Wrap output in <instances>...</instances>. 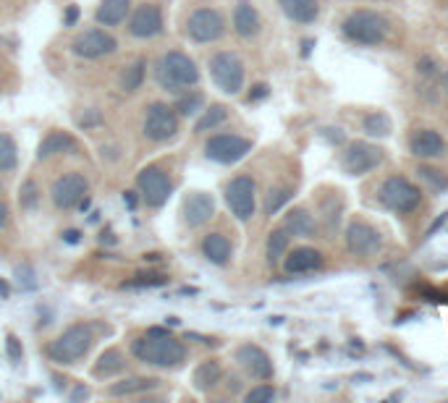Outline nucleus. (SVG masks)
I'll list each match as a JSON object with an SVG mask.
<instances>
[{
  "mask_svg": "<svg viewBox=\"0 0 448 403\" xmlns=\"http://www.w3.org/2000/svg\"><path fill=\"white\" fill-rule=\"evenodd\" d=\"M312 48H315V40H304L302 42V58H310V53H312Z\"/></svg>",
  "mask_w": 448,
  "mask_h": 403,
  "instance_id": "obj_56",
  "label": "nucleus"
},
{
  "mask_svg": "<svg viewBox=\"0 0 448 403\" xmlns=\"http://www.w3.org/2000/svg\"><path fill=\"white\" fill-rule=\"evenodd\" d=\"M6 354H9V359L14 364L21 362V356H24V348H21V340H19L16 335H9V338H6Z\"/></svg>",
  "mask_w": 448,
  "mask_h": 403,
  "instance_id": "obj_42",
  "label": "nucleus"
},
{
  "mask_svg": "<svg viewBox=\"0 0 448 403\" xmlns=\"http://www.w3.org/2000/svg\"><path fill=\"white\" fill-rule=\"evenodd\" d=\"M9 226V204L6 202H0V231Z\"/></svg>",
  "mask_w": 448,
  "mask_h": 403,
  "instance_id": "obj_54",
  "label": "nucleus"
},
{
  "mask_svg": "<svg viewBox=\"0 0 448 403\" xmlns=\"http://www.w3.org/2000/svg\"><path fill=\"white\" fill-rule=\"evenodd\" d=\"M220 377H223V370H220V364L215 362V359H207V362H202L199 367L194 370V387L197 390H202V393H207V390H212V387L218 385Z\"/></svg>",
  "mask_w": 448,
  "mask_h": 403,
  "instance_id": "obj_29",
  "label": "nucleus"
},
{
  "mask_svg": "<svg viewBox=\"0 0 448 403\" xmlns=\"http://www.w3.org/2000/svg\"><path fill=\"white\" fill-rule=\"evenodd\" d=\"M142 131L150 142H168L179 134V113L176 108L165 105V103H152L147 108Z\"/></svg>",
  "mask_w": 448,
  "mask_h": 403,
  "instance_id": "obj_9",
  "label": "nucleus"
},
{
  "mask_svg": "<svg viewBox=\"0 0 448 403\" xmlns=\"http://www.w3.org/2000/svg\"><path fill=\"white\" fill-rule=\"evenodd\" d=\"M446 150L443 145V137H440L435 129H417L412 131L409 137V152L420 157V160H432V157H440Z\"/></svg>",
  "mask_w": 448,
  "mask_h": 403,
  "instance_id": "obj_20",
  "label": "nucleus"
},
{
  "mask_svg": "<svg viewBox=\"0 0 448 403\" xmlns=\"http://www.w3.org/2000/svg\"><path fill=\"white\" fill-rule=\"evenodd\" d=\"M202 254L207 262H212V265H229L231 262V254H234V246H231L229 236L218 234V231H212V234H207L202 239Z\"/></svg>",
  "mask_w": 448,
  "mask_h": 403,
  "instance_id": "obj_22",
  "label": "nucleus"
},
{
  "mask_svg": "<svg viewBox=\"0 0 448 403\" xmlns=\"http://www.w3.org/2000/svg\"><path fill=\"white\" fill-rule=\"evenodd\" d=\"M270 95V87L268 84H254L252 89H249V103H257V100H265V97Z\"/></svg>",
  "mask_w": 448,
  "mask_h": 403,
  "instance_id": "obj_46",
  "label": "nucleus"
},
{
  "mask_svg": "<svg viewBox=\"0 0 448 403\" xmlns=\"http://www.w3.org/2000/svg\"><path fill=\"white\" fill-rule=\"evenodd\" d=\"M229 118V108L226 105H210L202 113V118L194 123V134H204V131H215L220 123H226Z\"/></svg>",
  "mask_w": 448,
  "mask_h": 403,
  "instance_id": "obj_32",
  "label": "nucleus"
},
{
  "mask_svg": "<svg viewBox=\"0 0 448 403\" xmlns=\"http://www.w3.org/2000/svg\"><path fill=\"white\" fill-rule=\"evenodd\" d=\"M168 283V275L163 273H139L134 281H129L131 288H160Z\"/></svg>",
  "mask_w": 448,
  "mask_h": 403,
  "instance_id": "obj_38",
  "label": "nucleus"
},
{
  "mask_svg": "<svg viewBox=\"0 0 448 403\" xmlns=\"http://www.w3.org/2000/svg\"><path fill=\"white\" fill-rule=\"evenodd\" d=\"M71 50L73 56L84 58V61H98V58L113 56L118 50V40L105 29H90V32H82L73 40Z\"/></svg>",
  "mask_w": 448,
  "mask_h": 403,
  "instance_id": "obj_15",
  "label": "nucleus"
},
{
  "mask_svg": "<svg viewBox=\"0 0 448 403\" xmlns=\"http://www.w3.org/2000/svg\"><path fill=\"white\" fill-rule=\"evenodd\" d=\"M131 9V0H103L95 11L100 26H118L121 21H126Z\"/></svg>",
  "mask_w": 448,
  "mask_h": 403,
  "instance_id": "obj_26",
  "label": "nucleus"
},
{
  "mask_svg": "<svg viewBox=\"0 0 448 403\" xmlns=\"http://www.w3.org/2000/svg\"><path fill=\"white\" fill-rule=\"evenodd\" d=\"M283 226H286V231H288L291 236H296V239H312V236L318 234V223H315V218H312L304 207H293V210H288Z\"/></svg>",
  "mask_w": 448,
  "mask_h": 403,
  "instance_id": "obj_25",
  "label": "nucleus"
},
{
  "mask_svg": "<svg viewBox=\"0 0 448 403\" xmlns=\"http://www.w3.org/2000/svg\"><path fill=\"white\" fill-rule=\"evenodd\" d=\"M443 84H446V92H448V71L443 73Z\"/></svg>",
  "mask_w": 448,
  "mask_h": 403,
  "instance_id": "obj_59",
  "label": "nucleus"
},
{
  "mask_svg": "<svg viewBox=\"0 0 448 403\" xmlns=\"http://www.w3.org/2000/svg\"><path fill=\"white\" fill-rule=\"evenodd\" d=\"M123 202H126V207H129V210H137V204H139L137 192H123Z\"/></svg>",
  "mask_w": 448,
  "mask_h": 403,
  "instance_id": "obj_52",
  "label": "nucleus"
},
{
  "mask_svg": "<svg viewBox=\"0 0 448 403\" xmlns=\"http://www.w3.org/2000/svg\"><path fill=\"white\" fill-rule=\"evenodd\" d=\"M377 202L385 210L399 212V215H412L422 204V192L420 186L412 184L404 176H388L377 189Z\"/></svg>",
  "mask_w": 448,
  "mask_h": 403,
  "instance_id": "obj_5",
  "label": "nucleus"
},
{
  "mask_svg": "<svg viewBox=\"0 0 448 403\" xmlns=\"http://www.w3.org/2000/svg\"><path fill=\"white\" fill-rule=\"evenodd\" d=\"M16 281L19 286H24V288H34L37 286V281H34V273H32V267H16Z\"/></svg>",
  "mask_w": 448,
  "mask_h": 403,
  "instance_id": "obj_43",
  "label": "nucleus"
},
{
  "mask_svg": "<svg viewBox=\"0 0 448 403\" xmlns=\"http://www.w3.org/2000/svg\"><path fill=\"white\" fill-rule=\"evenodd\" d=\"M87 192H90V181L82 173H66V176L56 178L50 197H53V204L58 210H73L87 197Z\"/></svg>",
  "mask_w": 448,
  "mask_h": 403,
  "instance_id": "obj_14",
  "label": "nucleus"
},
{
  "mask_svg": "<svg viewBox=\"0 0 448 403\" xmlns=\"http://www.w3.org/2000/svg\"><path fill=\"white\" fill-rule=\"evenodd\" d=\"M341 32L346 40L362 48H375L388 40V19L373 9H357L343 19Z\"/></svg>",
  "mask_w": 448,
  "mask_h": 403,
  "instance_id": "obj_1",
  "label": "nucleus"
},
{
  "mask_svg": "<svg viewBox=\"0 0 448 403\" xmlns=\"http://www.w3.org/2000/svg\"><path fill=\"white\" fill-rule=\"evenodd\" d=\"M446 223H448V210H446V212H440L438 218H435V220L430 223V228H427V239H432V236L438 234V231H440L443 226H446Z\"/></svg>",
  "mask_w": 448,
  "mask_h": 403,
  "instance_id": "obj_47",
  "label": "nucleus"
},
{
  "mask_svg": "<svg viewBox=\"0 0 448 403\" xmlns=\"http://www.w3.org/2000/svg\"><path fill=\"white\" fill-rule=\"evenodd\" d=\"M262 29L260 14L254 9L249 0H239L236 9H234V32L241 37V40H252L257 37Z\"/></svg>",
  "mask_w": 448,
  "mask_h": 403,
  "instance_id": "obj_21",
  "label": "nucleus"
},
{
  "mask_svg": "<svg viewBox=\"0 0 448 403\" xmlns=\"http://www.w3.org/2000/svg\"><path fill=\"white\" fill-rule=\"evenodd\" d=\"M63 241L66 244H79V241H82V231H76V228L66 231V234H63Z\"/></svg>",
  "mask_w": 448,
  "mask_h": 403,
  "instance_id": "obj_51",
  "label": "nucleus"
},
{
  "mask_svg": "<svg viewBox=\"0 0 448 403\" xmlns=\"http://www.w3.org/2000/svg\"><path fill=\"white\" fill-rule=\"evenodd\" d=\"M293 192L291 189H286V186H276V189H270L268 194H265V215H278V212L283 210L286 204L291 202Z\"/></svg>",
  "mask_w": 448,
  "mask_h": 403,
  "instance_id": "obj_34",
  "label": "nucleus"
},
{
  "mask_svg": "<svg viewBox=\"0 0 448 403\" xmlns=\"http://www.w3.org/2000/svg\"><path fill=\"white\" fill-rule=\"evenodd\" d=\"M417 176H420V181H424V184L430 186L432 192H446L448 189V173H443L440 168H432V165H420L417 168Z\"/></svg>",
  "mask_w": 448,
  "mask_h": 403,
  "instance_id": "obj_35",
  "label": "nucleus"
},
{
  "mask_svg": "<svg viewBox=\"0 0 448 403\" xmlns=\"http://www.w3.org/2000/svg\"><path fill=\"white\" fill-rule=\"evenodd\" d=\"M137 189L139 197L145 202L147 207H163L165 202L171 199L173 194V184L168 173H165L160 165H147L137 173Z\"/></svg>",
  "mask_w": 448,
  "mask_h": 403,
  "instance_id": "obj_7",
  "label": "nucleus"
},
{
  "mask_svg": "<svg viewBox=\"0 0 448 403\" xmlns=\"http://www.w3.org/2000/svg\"><path fill=\"white\" fill-rule=\"evenodd\" d=\"M226 34V19L215 9H197L192 16L187 19V37L192 42L207 45L215 42Z\"/></svg>",
  "mask_w": 448,
  "mask_h": 403,
  "instance_id": "obj_12",
  "label": "nucleus"
},
{
  "mask_svg": "<svg viewBox=\"0 0 448 403\" xmlns=\"http://www.w3.org/2000/svg\"><path fill=\"white\" fill-rule=\"evenodd\" d=\"M236 362L249 377L260 380V382L273 377V362H270V354L265 351V348L254 346V343H244V346L236 348Z\"/></svg>",
  "mask_w": 448,
  "mask_h": 403,
  "instance_id": "obj_16",
  "label": "nucleus"
},
{
  "mask_svg": "<svg viewBox=\"0 0 448 403\" xmlns=\"http://www.w3.org/2000/svg\"><path fill=\"white\" fill-rule=\"evenodd\" d=\"M278 6L296 24H312L320 14L318 0H278Z\"/></svg>",
  "mask_w": 448,
  "mask_h": 403,
  "instance_id": "obj_24",
  "label": "nucleus"
},
{
  "mask_svg": "<svg viewBox=\"0 0 448 403\" xmlns=\"http://www.w3.org/2000/svg\"><path fill=\"white\" fill-rule=\"evenodd\" d=\"M126 370V356L118 351V348H108L100 354V359L92 367V375L95 377H113V375H121Z\"/></svg>",
  "mask_w": 448,
  "mask_h": 403,
  "instance_id": "obj_27",
  "label": "nucleus"
},
{
  "mask_svg": "<svg viewBox=\"0 0 448 403\" xmlns=\"http://www.w3.org/2000/svg\"><path fill=\"white\" fill-rule=\"evenodd\" d=\"M0 296L3 298H9V286H6V283L0 281Z\"/></svg>",
  "mask_w": 448,
  "mask_h": 403,
  "instance_id": "obj_58",
  "label": "nucleus"
},
{
  "mask_svg": "<svg viewBox=\"0 0 448 403\" xmlns=\"http://www.w3.org/2000/svg\"><path fill=\"white\" fill-rule=\"evenodd\" d=\"M76 150V139L66 131H50L48 137L42 139L40 147H37V160H50L56 155H66Z\"/></svg>",
  "mask_w": 448,
  "mask_h": 403,
  "instance_id": "obj_23",
  "label": "nucleus"
},
{
  "mask_svg": "<svg viewBox=\"0 0 448 403\" xmlns=\"http://www.w3.org/2000/svg\"><path fill=\"white\" fill-rule=\"evenodd\" d=\"M160 385V380L155 377H126V380H118L113 385L108 387V395H134V393H145V390H152V387Z\"/></svg>",
  "mask_w": 448,
  "mask_h": 403,
  "instance_id": "obj_28",
  "label": "nucleus"
},
{
  "mask_svg": "<svg viewBox=\"0 0 448 403\" xmlns=\"http://www.w3.org/2000/svg\"><path fill=\"white\" fill-rule=\"evenodd\" d=\"M76 21H79V6H68L63 16V26H73Z\"/></svg>",
  "mask_w": 448,
  "mask_h": 403,
  "instance_id": "obj_48",
  "label": "nucleus"
},
{
  "mask_svg": "<svg viewBox=\"0 0 448 403\" xmlns=\"http://www.w3.org/2000/svg\"><path fill=\"white\" fill-rule=\"evenodd\" d=\"M131 354L152 367H179L187 359V346L173 335H160V338L142 335L131 343Z\"/></svg>",
  "mask_w": 448,
  "mask_h": 403,
  "instance_id": "obj_2",
  "label": "nucleus"
},
{
  "mask_svg": "<svg viewBox=\"0 0 448 403\" xmlns=\"http://www.w3.org/2000/svg\"><path fill=\"white\" fill-rule=\"evenodd\" d=\"M393 129L391 118L383 113V110H373V113H367L365 118H362V131H365L367 137L373 139H383L388 137Z\"/></svg>",
  "mask_w": 448,
  "mask_h": 403,
  "instance_id": "obj_31",
  "label": "nucleus"
},
{
  "mask_svg": "<svg viewBox=\"0 0 448 403\" xmlns=\"http://www.w3.org/2000/svg\"><path fill=\"white\" fill-rule=\"evenodd\" d=\"M100 121H103V115H100L98 110H87V118H84V115L79 118V123H82L84 129H90V126H95V123H100Z\"/></svg>",
  "mask_w": 448,
  "mask_h": 403,
  "instance_id": "obj_49",
  "label": "nucleus"
},
{
  "mask_svg": "<svg viewBox=\"0 0 448 403\" xmlns=\"http://www.w3.org/2000/svg\"><path fill=\"white\" fill-rule=\"evenodd\" d=\"M92 343H95V333L90 325H71L68 330H63L56 340L48 343V359L68 367L90 354Z\"/></svg>",
  "mask_w": 448,
  "mask_h": 403,
  "instance_id": "obj_4",
  "label": "nucleus"
},
{
  "mask_svg": "<svg viewBox=\"0 0 448 403\" xmlns=\"http://www.w3.org/2000/svg\"><path fill=\"white\" fill-rule=\"evenodd\" d=\"M202 105H204V97L199 95V92H192V95L181 97L179 103H176V113L184 115V118H189V115L199 113V110H202Z\"/></svg>",
  "mask_w": 448,
  "mask_h": 403,
  "instance_id": "obj_37",
  "label": "nucleus"
},
{
  "mask_svg": "<svg viewBox=\"0 0 448 403\" xmlns=\"http://www.w3.org/2000/svg\"><path fill=\"white\" fill-rule=\"evenodd\" d=\"M249 152H252V139H244L239 134H215L204 145L207 160L220 162V165H234Z\"/></svg>",
  "mask_w": 448,
  "mask_h": 403,
  "instance_id": "obj_10",
  "label": "nucleus"
},
{
  "mask_svg": "<svg viewBox=\"0 0 448 403\" xmlns=\"http://www.w3.org/2000/svg\"><path fill=\"white\" fill-rule=\"evenodd\" d=\"M129 32L137 40H152V37H157V34L163 32V14H160V9L152 6V3L139 6L129 19Z\"/></svg>",
  "mask_w": 448,
  "mask_h": 403,
  "instance_id": "obj_17",
  "label": "nucleus"
},
{
  "mask_svg": "<svg viewBox=\"0 0 448 403\" xmlns=\"http://www.w3.org/2000/svg\"><path fill=\"white\" fill-rule=\"evenodd\" d=\"M0 192H3V181H0Z\"/></svg>",
  "mask_w": 448,
  "mask_h": 403,
  "instance_id": "obj_60",
  "label": "nucleus"
},
{
  "mask_svg": "<svg viewBox=\"0 0 448 403\" xmlns=\"http://www.w3.org/2000/svg\"><path fill=\"white\" fill-rule=\"evenodd\" d=\"M19 202H21V207H24V210H34V207H37V202H40V189H37L34 181H26V184L21 186V192H19Z\"/></svg>",
  "mask_w": 448,
  "mask_h": 403,
  "instance_id": "obj_40",
  "label": "nucleus"
},
{
  "mask_svg": "<svg viewBox=\"0 0 448 403\" xmlns=\"http://www.w3.org/2000/svg\"><path fill=\"white\" fill-rule=\"evenodd\" d=\"M147 335H152V338H160V335H171V333H168V328H150V330H147Z\"/></svg>",
  "mask_w": 448,
  "mask_h": 403,
  "instance_id": "obj_57",
  "label": "nucleus"
},
{
  "mask_svg": "<svg viewBox=\"0 0 448 403\" xmlns=\"http://www.w3.org/2000/svg\"><path fill=\"white\" fill-rule=\"evenodd\" d=\"M325 265V257L323 251H318L315 246H299L286 254L283 259V270L288 275H304V273H315L320 267Z\"/></svg>",
  "mask_w": 448,
  "mask_h": 403,
  "instance_id": "obj_19",
  "label": "nucleus"
},
{
  "mask_svg": "<svg viewBox=\"0 0 448 403\" xmlns=\"http://www.w3.org/2000/svg\"><path fill=\"white\" fill-rule=\"evenodd\" d=\"M184 223L189 228H202L204 223H210L212 215H215V202H212L210 194L204 192H194L189 194L184 199Z\"/></svg>",
  "mask_w": 448,
  "mask_h": 403,
  "instance_id": "obj_18",
  "label": "nucleus"
},
{
  "mask_svg": "<svg viewBox=\"0 0 448 403\" xmlns=\"http://www.w3.org/2000/svg\"><path fill=\"white\" fill-rule=\"evenodd\" d=\"M145 76H147V61L145 58H137V61L123 71L121 89L123 92H137V89L145 84Z\"/></svg>",
  "mask_w": 448,
  "mask_h": 403,
  "instance_id": "obj_33",
  "label": "nucleus"
},
{
  "mask_svg": "<svg viewBox=\"0 0 448 403\" xmlns=\"http://www.w3.org/2000/svg\"><path fill=\"white\" fill-rule=\"evenodd\" d=\"M417 71L422 73V76H427V79H432V76L438 73V68H435V61H432L430 56H422L417 61Z\"/></svg>",
  "mask_w": 448,
  "mask_h": 403,
  "instance_id": "obj_44",
  "label": "nucleus"
},
{
  "mask_svg": "<svg viewBox=\"0 0 448 403\" xmlns=\"http://www.w3.org/2000/svg\"><path fill=\"white\" fill-rule=\"evenodd\" d=\"M210 76L226 95H239L244 89V63L236 53H215L210 58Z\"/></svg>",
  "mask_w": 448,
  "mask_h": 403,
  "instance_id": "obj_6",
  "label": "nucleus"
},
{
  "mask_svg": "<svg viewBox=\"0 0 448 403\" xmlns=\"http://www.w3.org/2000/svg\"><path fill=\"white\" fill-rule=\"evenodd\" d=\"M343 241H346V249L354 257H373L383 246V239L377 234V228H373L370 223H362V220H351L346 226Z\"/></svg>",
  "mask_w": 448,
  "mask_h": 403,
  "instance_id": "obj_13",
  "label": "nucleus"
},
{
  "mask_svg": "<svg viewBox=\"0 0 448 403\" xmlns=\"http://www.w3.org/2000/svg\"><path fill=\"white\" fill-rule=\"evenodd\" d=\"M323 218H325V226H328V231H335L338 228V223H341V212H343V204H341V199H333V204L328 199H323Z\"/></svg>",
  "mask_w": 448,
  "mask_h": 403,
  "instance_id": "obj_39",
  "label": "nucleus"
},
{
  "mask_svg": "<svg viewBox=\"0 0 448 403\" xmlns=\"http://www.w3.org/2000/svg\"><path fill=\"white\" fill-rule=\"evenodd\" d=\"M323 139H328L330 145L338 147V145H343V142H346V134H343L338 126H325V129H323Z\"/></svg>",
  "mask_w": 448,
  "mask_h": 403,
  "instance_id": "obj_45",
  "label": "nucleus"
},
{
  "mask_svg": "<svg viewBox=\"0 0 448 403\" xmlns=\"http://www.w3.org/2000/svg\"><path fill=\"white\" fill-rule=\"evenodd\" d=\"M291 239H293V236L286 231V226L276 228V231L268 236V246H265V254H268V262H270V265H278V262L286 257V251H288V244H291Z\"/></svg>",
  "mask_w": 448,
  "mask_h": 403,
  "instance_id": "obj_30",
  "label": "nucleus"
},
{
  "mask_svg": "<svg viewBox=\"0 0 448 403\" xmlns=\"http://www.w3.org/2000/svg\"><path fill=\"white\" fill-rule=\"evenodd\" d=\"M155 79L165 92H179L181 87H194L199 81V68L187 53L171 50L155 66Z\"/></svg>",
  "mask_w": 448,
  "mask_h": 403,
  "instance_id": "obj_3",
  "label": "nucleus"
},
{
  "mask_svg": "<svg viewBox=\"0 0 448 403\" xmlns=\"http://www.w3.org/2000/svg\"><path fill=\"white\" fill-rule=\"evenodd\" d=\"M226 204L241 223L252 220L254 207H257V184L252 176H236L231 178L226 186Z\"/></svg>",
  "mask_w": 448,
  "mask_h": 403,
  "instance_id": "obj_11",
  "label": "nucleus"
},
{
  "mask_svg": "<svg viewBox=\"0 0 448 403\" xmlns=\"http://www.w3.org/2000/svg\"><path fill=\"white\" fill-rule=\"evenodd\" d=\"M184 338H187V340H197V343H210V346H218V340L207 338V335H199V333H187Z\"/></svg>",
  "mask_w": 448,
  "mask_h": 403,
  "instance_id": "obj_50",
  "label": "nucleus"
},
{
  "mask_svg": "<svg viewBox=\"0 0 448 403\" xmlns=\"http://www.w3.org/2000/svg\"><path fill=\"white\" fill-rule=\"evenodd\" d=\"M16 162H19L16 142H14L9 134H0V173L14 170L16 168Z\"/></svg>",
  "mask_w": 448,
  "mask_h": 403,
  "instance_id": "obj_36",
  "label": "nucleus"
},
{
  "mask_svg": "<svg viewBox=\"0 0 448 403\" xmlns=\"http://www.w3.org/2000/svg\"><path fill=\"white\" fill-rule=\"evenodd\" d=\"M84 398H90V390L84 385H76V390L71 393V401L76 403V401H84Z\"/></svg>",
  "mask_w": 448,
  "mask_h": 403,
  "instance_id": "obj_53",
  "label": "nucleus"
},
{
  "mask_svg": "<svg viewBox=\"0 0 448 403\" xmlns=\"http://www.w3.org/2000/svg\"><path fill=\"white\" fill-rule=\"evenodd\" d=\"M273 398H276V390H273V385H257V387H252V390L244 395L246 403H270Z\"/></svg>",
  "mask_w": 448,
  "mask_h": 403,
  "instance_id": "obj_41",
  "label": "nucleus"
},
{
  "mask_svg": "<svg viewBox=\"0 0 448 403\" xmlns=\"http://www.w3.org/2000/svg\"><path fill=\"white\" fill-rule=\"evenodd\" d=\"M349 348H351V354H354V356H359L362 351H365V346H362V340H359V338L349 340Z\"/></svg>",
  "mask_w": 448,
  "mask_h": 403,
  "instance_id": "obj_55",
  "label": "nucleus"
},
{
  "mask_svg": "<svg viewBox=\"0 0 448 403\" xmlns=\"http://www.w3.org/2000/svg\"><path fill=\"white\" fill-rule=\"evenodd\" d=\"M383 160H385L383 147L373 145V142H367V139H354V142H349L346 150H343L341 165L349 176H365L370 170H375Z\"/></svg>",
  "mask_w": 448,
  "mask_h": 403,
  "instance_id": "obj_8",
  "label": "nucleus"
}]
</instances>
